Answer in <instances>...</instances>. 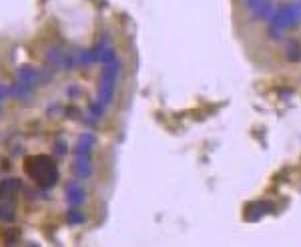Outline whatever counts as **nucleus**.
Masks as SVG:
<instances>
[{
  "label": "nucleus",
  "instance_id": "1",
  "mask_svg": "<svg viewBox=\"0 0 301 247\" xmlns=\"http://www.w3.org/2000/svg\"><path fill=\"white\" fill-rule=\"evenodd\" d=\"M26 171L33 177V181L38 185V187L46 189L52 187V185L58 181V169L54 165V161L46 155H38L26 161Z\"/></svg>",
  "mask_w": 301,
  "mask_h": 247
},
{
  "label": "nucleus",
  "instance_id": "2",
  "mask_svg": "<svg viewBox=\"0 0 301 247\" xmlns=\"http://www.w3.org/2000/svg\"><path fill=\"white\" fill-rule=\"evenodd\" d=\"M118 71H120V60L116 56H113L107 67L103 69V75L99 79V90H97V105L101 107H109L111 101H113V95H114V84H116V77H118Z\"/></svg>",
  "mask_w": 301,
  "mask_h": 247
},
{
  "label": "nucleus",
  "instance_id": "3",
  "mask_svg": "<svg viewBox=\"0 0 301 247\" xmlns=\"http://www.w3.org/2000/svg\"><path fill=\"white\" fill-rule=\"evenodd\" d=\"M95 147V137L86 133V135H80L78 139V145H76V157H75V163H73V169H75V175L80 177V179H86L93 173V159H90V151Z\"/></svg>",
  "mask_w": 301,
  "mask_h": 247
},
{
  "label": "nucleus",
  "instance_id": "4",
  "mask_svg": "<svg viewBox=\"0 0 301 247\" xmlns=\"http://www.w3.org/2000/svg\"><path fill=\"white\" fill-rule=\"evenodd\" d=\"M299 20H301V4H283L271 14L269 35L271 37H279L281 30L295 26Z\"/></svg>",
  "mask_w": 301,
  "mask_h": 247
},
{
  "label": "nucleus",
  "instance_id": "5",
  "mask_svg": "<svg viewBox=\"0 0 301 247\" xmlns=\"http://www.w3.org/2000/svg\"><path fill=\"white\" fill-rule=\"evenodd\" d=\"M273 211V203L271 201H257V203H249L245 207V219L247 221H259L263 215Z\"/></svg>",
  "mask_w": 301,
  "mask_h": 247
},
{
  "label": "nucleus",
  "instance_id": "6",
  "mask_svg": "<svg viewBox=\"0 0 301 247\" xmlns=\"http://www.w3.org/2000/svg\"><path fill=\"white\" fill-rule=\"evenodd\" d=\"M65 199L71 207H80L84 201V187L78 181H71L65 187Z\"/></svg>",
  "mask_w": 301,
  "mask_h": 247
},
{
  "label": "nucleus",
  "instance_id": "7",
  "mask_svg": "<svg viewBox=\"0 0 301 247\" xmlns=\"http://www.w3.org/2000/svg\"><path fill=\"white\" fill-rule=\"evenodd\" d=\"M247 2L253 16L257 18H271V14H273V4L269 0H247Z\"/></svg>",
  "mask_w": 301,
  "mask_h": 247
},
{
  "label": "nucleus",
  "instance_id": "8",
  "mask_svg": "<svg viewBox=\"0 0 301 247\" xmlns=\"http://www.w3.org/2000/svg\"><path fill=\"white\" fill-rule=\"evenodd\" d=\"M287 58L293 60V63H297V60L301 58V44H299V41H289V44H287Z\"/></svg>",
  "mask_w": 301,
  "mask_h": 247
},
{
  "label": "nucleus",
  "instance_id": "9",
  "mask_svg": "<svg viewBox=\"0 0 301 247\" xmlns=\"http://www.w3.org/2000/svg\"><path fill=\"white\" fill-rule=\"evenodd\" d=\"M69 221L71 223H78V221H82V213H78V211H69Z\"/></svg>",
  "mask_w": 301,
  "mask_h": 247
}]
</instances>
